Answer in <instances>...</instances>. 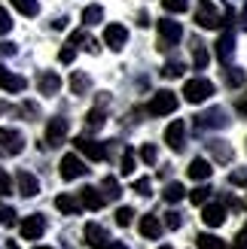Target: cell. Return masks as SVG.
I'll list each match as a JSON object with an SVG mask.
<instances>
[{
  "mask_svg": "<svg viewBox=\"0 0 247 249\" xmlns=\"http://www.w3.org/2000/svg\"><path fill=\"white\" fill-rule=\"evenodd\" d=\"M37 89H40V94H46V97H55L58 89H61V76L55 70H40L37 73Z\"/></svg>",
  "mask_w": 247,
  "mask_h": 249,
  "instance_id": "10",
  "label": "cell"
},
{
  "mask_svg": "<svg viewBox=\"0 0 247 249\" xmlns=\"http://www.w3.org/2000/svg\"><path fill=\"white\" fill-rule=\"evenodd\" d=\"M134 161H138V158H134V152H131V149H125V152H122V164H119L122 177H131V173H134Z\"/></svg>",
  "mask_w": 247,
  "mask_h": 249,
  "instance_id": "34",
  "label": "cell"
},
{
  "mask_svg": "<svg viewBox=\"0 0 247 249\" xmlns=\"http://www.w3.org/2000/svg\"><path fill=\"white\" fill-rule=\"evenodd\" d=\"M238 113H244V116H247V97H244V101H238Z\"/></svg>",
  "mask_w": 247,
  "mask_h": 249,
  "instance_id": "52",
  "label": "cell"
},
{
  "mask_svg": "<svg viewBox=\"0 0 247 249\" xmlns=\"http://www.w3.org/2000/svg\"><path fill=\"white\" fill-rule=\"evenodd\" d=\"M9 249H19V246H16V243H9Z\"/></svg>",
  "mask_w": 247,
  "mask_h": 249,
  "instance_id": "55",
  "label": "cell"
},
{
  "mask_svg": "<svg viewBox=\"0 0 247 249\" xmlns=\"http://www.w3.org/2000/svg\"><path fill=\"white\" fill-rule=\"evenodd\" d=\"M125 40H128V31L122 28V24H107V31H104V43L113 49V52H119V49L125 46Z\"/></svg>",
  "mask_w": 247,
  "mask_h": 249,
  "instance_id": "18",
  "label": "cell"
},
{
  "mask_svg": "<svg viewBox=\"0 0 247 249\" xmlns=\"http://www.w3.org/2000/svg\"><path fill=\"white\" fill-rule=\"evenodd\" d=\"M6 55H16V46H12V43H0V58H6Z\"/></svg>",
  "mask_w": 247,
  "mask_h": 249,
  "instance_id": "47",
  "label": "cell"
},
{
  "mask_svg": "<svg viewBox=\"0 0 247 249\" xmlns=\"http://www.w3.org/2000/svg\"><path fill=\"white\" fill-rule=\"evenodd\" d=\"M55 210L58 213H64V216H80L82 213V201L77 195H70V192H61L55 197Z\"/></svg>",
  "mask_w": 247,
  "mask_h": 249,
  "instance_id": "13",
  "label": "cell"
},
{
  "mask_svg": "<svg viewBox=\"0 0 247 249\" xmlns=\"http://www.w3.org/2000/svg\"><path fill=\"white\" fill-rule=\"evenodd\" d=\"M162 197H165L168 204H177V201H183V197H186V189H183L180 182H168L165 192H162Z\"/></svg>",
  "mask_w": 247,
  "mask_h": 249,
  "instance_id": "26",
  "label": "cell"
},
{
  "mask_svg": "<svg viewBox=\"0 0 247 249\" xmlns=\"http://www.w3.org/2000/svg\"><path fill=\"white\" fill-rule=\"evenodd\" d=\"M70 89H73V94H85V91H89L92 89V79L89 76H85V73H73V76H70Z\"/></svg>",
  "mask_w": 247,
  "mask_h": 249,
  "instance_id": "27",
  "label": "cell"
},
{
  "mask_svg": "<svg viewBox=\"0 0 247 249\" xmlns=\"http://www.w3.org/2000/svg\"><path fill=\"white\" fill-rule=\"evenodd\" d=\"M12 192V179H9V173L0 167V195H9Z\"/></svg>",
  "mask_w": 247,
  "mask_h": 249,
  "instance_id": "44",
  "label": "cell"
},
{
  "mask_svg": "<svg viewBox=\"0 0 247 249\" xmlns=\"http://www.w3.org/2000/svg\"><path fill=\"white\" fill-rule=\"evenodd\" d=\"M138 24H141V28H146V24H150V16H146V12H141V16H138Z\"/></svg>",
  "mask_w": 247,
  "mask_h": 249,
  "instance_id": "50",
  "label": "cell"
},
{
  "mask_svg": "<svg viewBox=\"0 0 247 249\" xmlns=\"http://www.w3.org/2000/svg\"><path fill=\"white\" fill-rule=\"evenodd\" d=\"M207 49H205V43L202 40H192V64H195V70H205L207 67Z\"/></svg>",
  "mask_w": 247,
  "mask_h": 249,
  "instance_id": "24",
  "label": "cell"
},
{
  "mask_svg": "<svg viewBox=\"0 0 247 249\" xmlns=\"http://www.w3.org/2000/svg\"><path fill=\"white\" fill-rule=\"evenodd\" d=\"M107 249H128L125 243H119V240H113V243H107Z\"/></svg>",
  "mask_w": 247,
  "mask_h": 249,
  "instance_id": "51",
  "label": "cell"
},
{
  "mask_svg": "<svg viewBox=\"0 0 247 249\" xmlns=\"http://www.w3.org/2000/svg\"><path fill=\"white\" fill-rule=\"evenodd\" d=\"M183 225V216L177 213V210H171V213H165V228H171V231H177Z\"/></svg>",
  "mask_w": 247,
  "mask_h": 249,
  "instance_id": "41",
  "label": "cell"
},
{
  "mask_svg": "<svg viewBox=\"0 0 247 249\" xmlns=\"http://www.w3.org/2000/svg\"><path fill=\"white\" fill-rule=\"evenodd\" d=\"M186 173H189L192 179H199V182H207V179L214 177V167H211V161H207V158H192V164L186 167Z\"/></svg>",
  "mask_w": 247,
  "mask_h": 249,
  "instance_id": "21",
  "label": "cell"
},
{
  "mask_svg": "<svg viewBox=\"0 0 247 249\" xmlns=\"http://www.w3.org/2000/svg\"><path fill=\"white\" fill-rule=\"evenodd\" d=\"M165 143L174 149V152H180L183 143H186V124H183V119H174L168 124V131H165Z\"/></svg>",
  "mask_w": 247,
  "mask_h": 249,
  "instance_id": "12",
  "label": "cell"
},
{
  "mask_svg": "<svg viewBox=\"0 0 247 249\" xmlns=\"http://www.w3.org/2000/svg\"><path fill=\"white\" fill-rule=\"evenodd\" d=\"M232 249H247V228L238 234V237L235 240H232Z\"/></svg>",
  "mask_w": 247,
  "mask_h": 249,
  "instance_id": "46",
  "label": "cell"
},
{
  "mask_svg": "<svg viewBox=\"0 0 247 249\" xmlns=\"http://www.w3.org/2000/svg\"><path fill=\"white\" fill-rule=\"evenodd\" d=\"M141 234L146 240H159L162 237V222H159V216L156 213H146V216H141Z\"/></svg>",
  "mask_w": 247,
  "mask_h": 249,
  "instance_id": "19",
  "label": "cell"
},
{
  "mask_svg": "<svg viewBox=\"0 0 247 249\" xmlns=\"http://www.w3.org/2000/svg\"><path fill=\"white\" fill-rule=\"evenodd\" d=\"M80 201H82V207H85V210H101L107 197H104V192H101V189H95V185H85V189L80 192Z\"/></svg>",
  "mask_w": 247,
  "mask_h": 249,
  "instance_id": "22",
  "label": "cell"
},
{
  "mask_svg": "<svg viewBox=\"0 0 247 249\" xmlns=\"http://www.w3.org/2000/svg\"><path fill=\"white\" fill-rule=\"evenodd\" d=\"M16 210H12V207H6V204H0V225H6V228H12V225H16Z\"/></svg>",
  "mask_w": 247,
  "mask_h": 249,
  "instance_id": "38",
  "label": "cell"
},
{
  "mask_svg": "<svg viewBox=\"0 0 247 249\" xmlns=\"http://www.w3.org/2000/svg\"><path fill=\"white\" fill-rule=\"evenodd\" d=\"M101 192H104V197H107V201H116V197L122 195V189H119L116 177H104V182H101Z\"/></svg>",
  "mask_w": 247,
  "mask_h": 249,
  "instance_id": "29",
  "label": "cell"
},
{
  "mask_svg": "<svg viewBox=\"0 0 247 249\" xmlns=\"http://www.w3.org/2000/svg\"><path fill=\"white\" fill-rule=\"evenodd\" d=\"M73 146H77V152L82 155V158H89V161H104L107 158V143H101V140H92V137H77L73 140Z\"/></svg>",
  "mask_w": 247,
  "mask_h": 249,
  "instance_id": "3",
  "label": "cell"
},
{
  "mask_svg": "<svg viewBox=\"0 0 247 249\" xmlns=\"http://www.w3.org/2000/svg\"><path fill=\"white\" fill-rule=\"evenodd\" d=\"M211 94H214V82H211V79H205V76L186 79V85H183V97H186L189 104H205Z\"/></svg>",
  "mask_w": 247,
  "mask_h": 249,
  "instance_id": "2",
  "label": "cell"
},
{
  "mask_svg": "<svg viewBox=\"0 0 247 249\" xmlns=\"http://www.w3.org/2000/svg\"><path fill=\"white\" fill-rule=\"evenodd\" d=\"M207 197H211V189H207V185H199V189H192V192H189V201H192L195 207H205V204H207Z\"/></svg>",
  "mask_w": 247,
  "mask_h": 249,
  "instance_id": "35",
  "label": "cell"
},
{
  "mask_svg": "<svg viewBox=\"0 0 247 249\" xmlns=\"http://www.w3.org/2000/svg\"><path fill=\"white\" fill-rule=\"evenodd\" d=\"M141 158H144V164H156V161H159V149L153 143H144L141 146Z\"/></svg>",
  "mask_w": 247,
  "mask_h": 249,
  "instance_id": "37",
  "label": "cell"
},
{
  "mask_svg": "<svg viewBox=\"0 0 247 249\" xmlns=\"http://www.w3.org/2000/svg\"><path fill=\"white\" fill-rule=\"evenodd\" d=\"M183 70H186V67H183L180 61H168V64L162 67V76H165V79H180Z\"/></svg>",
  "mask_w": 247,
  "mask_h": 249,
  "instance_id": "33",
  "label": "cell"
},
{
  "mask_svg": "<svg viewBox=\"0 0 247 249\" xmlns=\"http://www.w3.org/2000/svg\"><path fill=\"white\" fill-rule=\"evenodd\" d=\"M229 119H226V109L223 107H214V109H205V113L195 116V128L199 131H211V128H226Z\"/></svg>",
  "mask_w": 247,
  "mask_h": 249,
  "instance_id": "6",
  "label": "cell"
},
{
  "mask_svg": "<svg viewBox=\"0 0 247 249\" xmlns=\"http://www.w3.org/2000/svg\"><path fill=\"white\" fill-rule=\"evenodd\" d=\"M134 192H138L141 197H150V195H153V192H150V179H146V177L134 179Z\"/></svg>",
  "mask_w": 247,
  "mask_h": 249,
  "instance_id": "42",
  "label": "cell"
},
{
  "mask_svg": "<svg viewBox=\"0 0 247 249\" xmlns=\"http://www.w3.org/2000/svg\"><path fill=\"white\" fill-rule=\"evenodd\" d=\"M82 46H85V52H89V55H98V52H101V46H98V40H92V36H85V40H82Z\"/></svg>",
  "mask_w": 247,
  "mask_h": 249,
  "instance_id": "45",
  "label": "cell"
},
{
  "mask_svg": "<svg viewBox=\"0 0 247 249\" xmlns=\"http://www.w3.org/2000/svg\"><path fill=\"white\" fill-rule=\"evenodd\" d=\"M207 149L217 155V161H232V146H226L223 140H214V143H207Z\"/></svg>",
  "mask_w": 247,
  "mask_h": 249,
  "instance_id": "30",
  "label": "cell"
},
{
  "mask_svg": "<svg viewBox=\"0 0 247 249\" xmlns=\"http://www.w3.org/2000/svg\"><path fill=\"white\" fill-rule=\"evenodd\" d=\"M146 109H150V116H171V113L177 109V94H174V91H168V89L156 91Z\"/></svg>",
  "mask_w": 247,
  "mask_h": 249,
  "instance_id": "5",
  "label": "cell"
},
{
  "mask_svg": "<svg viewBox=\"0 0 247 249\" xmlns=\"http://www.w3.org/2000/svg\"><path fill=\"white\" fill-rule=\"evenodd\" d=\"M52 28H55V31H64V28H67V18H55Z\"/></svg>",
  "mask_w": 247,
  "mask_h": 249,
  "instance_id": "49",
  "label": "cell"
},
{
  "mask_svg": "<svg viewBox=\"0 0 247 249\" xmlns=\"http://www.w3.org/2000/svg\"><path fill=\"white\" fill-rule=\"evenodd\" d=\"M34 249H52V246H34Z\"/></svg>",
  "mask_w": 247,
  "mask_h": 249,
  "instance_id": "54",
  "label": "cell"
},
{
  "mask_svg": "<svg viewBox=\"0 0 247 249\" xmlns=\"http://www.w3.org/2000/svg\"><path fill=\"white\" fill-rule=\"evenodd\" d=\"M0 89H3V91H12V94H19V91L28 89V82H24L19 73H9L6 67H0Z\"/></svg>",
  "mask_w": 247,
  "mask_h": 249,
  "instance_id": "20",
  "label": "cell"
},
{
  "mask_svg": "<svg viewBox=\"0 0 247 249\" xmlns=\"http://www.w3.org/2000/svg\"><path fill=\"white\" fill-rule=\"evenodd\" d=\"M238 24H241V31H247V0H244V6H241V16H238Z\"/></svg>",
  "mask_w": 247,
  "mask_h": 249,
  "instance_id": "48",
  "label": "cell"
},
{
  "mask_svg": "<svg viewBox=\"0 0 247 249\" xmlns=\"http://www.w3.org/2000/svg\"><path fill=\"white\" fill-rule=\"evenodd\" d=\"M159 249H174V246H159Z\"/></svg>",
  "mask_w": 247,
  "mask_h": 249,
  "instance_id": "56",
  "label": "cell"
},
{
  "mask_svg": "<svg viewBox=\"0 0 247 249\" xmlns=\"http://www.w3.org/2000/svg\"><path fill=\"white\" fill-rule=\"evenodd\" d=\"M202 222L207 228H220L226 222V207L223 204H205L202 207Z\"/></svg>",
  "mask_w": 247,
  "mask_h": 249,
  "instance_id": "15",
  "label": "cell"
},
{
  "mask_svg": "<svg viewBox=\"0 0 247 249\" xmlns=\"http://www.w3.org/2000/svg\"><path fill=\"white\" fill-rule=\"evenodd\" d=\"M12 31V18H9V12L0 6V34H9Z\"/></svg>",
  "mask_w": 247,
  "mask_h": 249,
  "instance_id": "43",
  "label": "cell"
},
{
  "mask_svg": "<svg viewBox=\"0 0 247 249\" xmlns=\"http://www.w3.org/2000/svg\"><path fill=\"white\" fill-rule=\"evenodd\" d=\"M85 243H89L92 249H107L110 237H107V231L98 225V222H89V225H85Z\"/></svg>",
  "mask_w": 247,
  "mask_h": 249,
  "instance_id": "17",
  "label": "cell"
},
{
  "mask_svg": "<svg viewBox=\"0 0 247 249\" xmlns=\"http://www.w3.org/2000/svg\"><path fill=\"white\" fill-rule=\"evenodd\" d=\"M3 113H6V104H3V101H0V116H3Z\"/></svg>",
  "mask_w": 247,
  "mask_h": 249,
  "instance_id": "53",
  "label": "cell"
},
{
  "mask_svg": "<svg viewBox=\"0 0 247 249\" xmlns=\"http://www.w3.org/2000/svg\"><path fill=\"white\" fill-rule=\"evenodd\" d=\"M156 28H159V49H171V46L180 43V36H183L180 21H174V18H162Z\"/></svg>",
  "mask_w": 247,
  "mask_h": 249,
  "instance_id": "4",
  "label": "cell"
},
{
  "mask_svg": "<svg viewBox=\"0 0 247 249\" xmlns=\"http://www.w3.org/2000/svg\"><path fill=\"white\" fill-rule=\"evenodd\" d=\"M162 6H165V12H186L189 9V0H162Z\"/></svg>",
  "mask_w": 247,
  "mask_h": 249,
  "instance_id": "39",
  "label": "cell"
},
{
  "mask_svg": "<svg viewBox=\"0 0 247 249\" xmlns=\"http://www.w3.org/2000/svg\"><path fill=\"white\" fill-rule=\"evenodd\" d=\"M0 149L9 152V155H21L24 152V137H21V131H16V128H0Z\"/></svg>",
  "mask_w": 247,
  "mask_h": 249,
  "instance_id": "7",
  "label": "cell"
},
{
  "mask_svg": "<svg viewBox=\"0 0 247 249\" xmlns=\"http://www.w3.org/2000/svg\"><path fill=\"white\" fill-rule=\"evenodd\" d=\"M195 246L199 249H226V240L217 237V234H199V237H195Z\"/></svg>",
  "mask_w": 247,
  "mask_h": 249,
  "instance_id": "25",
  "label": "cell"
},
{
  "mask_svg": "<svg viewBox=\"0 0 247 249\" xmlns=\"http://www.w3.org/2000/svg\"><path fill=\"white\" fill-rule=\"evenodd\" d=\"M85 173H89V167L82 164V158H80V155H64V158H61V177H64L67 182L85 177Z\"/></svg>",
  "mask_w": 247,
  "mask_h": 249,
  "instance_id": "9",
  "label": "cell"
},
{
  "mask_svg": "<svg viewBox=\"0 0 247 249\" xmlns=\"http://www.w3.org/2000/svg\"><path fill=\"white\" fill-rule=\"evenodd\" d=\"M232 55H235V34H232V31H223V34H220V40H217V58H220V64L229 67Z\"/></svg>",
  "mask_w": 247,
  "mask_h": 249,
  "instance_id": "14",
  "label": "cell"
},
{
  "mask_svg": "<svg viewBox=\"0 0 247 249\" xmlns=\"http://www.w3.org/2000/svg\"><path fill=\"white\" fill-rule=\"evenodd\" d=\"M73 58H77V46L67 40V43H64V49H61V55H58V61H61V64H70Z\"/></svg>",
  "mask_w": 247,
  "mask_h": 249,
  "instance_id": "40",
  "label": "cell"
},
{
  "mask_svg": "<svg viewBox=\"0 0 247 249\" xmlns=\"http://www.w3.org/2000/svg\"><path fill=\"white\" fill-rule=\"evenodd\" d=\"M104 104H107V97H101V101H98V107L85 113V128H89V131H98V128L104 124Z\"/></svg>",
  "mask_w": 247,
  "mask_h": 249,
  "instance_id": "23",
  "label": "cell"
},
{
  "mask_svg": "<svg viewBox=\"0 0 247 249\" xmlns=\"http://www.w3.org/2000/svg\"><path fill=\"white\" fill-rule=\"evenodd\" d=\"M64 140H67V119H61V116L49 119V124H46V146H61Z\"/></svg>",
  "mask_w": 247,
  "mask_h": 249,
  "instance_id": "8",
  "label": "cell"
},
{
  "mask_svg": "<svg viewBox=\"0 0 247 249\" xmlns=\"http://www.w3.org/2000/svg\"><path fill=\"white\" fill-rule=\"evenodd\" d=\"M12 6H16L21 16H37V12H40V3H37V0H9Z\"/></svg>",
  "mask_w": 247,
  "mask_h": 249,
  "instance_id": "31",
  "label": "cell"
},
{
  "mask_svg": "<svg viewBox=\"0 0 247 249\" xmlns=\"http://www.w3.org/2000/svg\"><path fill=\"white\" fill-rule=\"evenodd\" d=\"M235 21V12L226 9V12H220L211 0H202L199 6H195V24L205 31H214V28H226V24Z\"/></svg>",
  "mask_w": 247,
  "mask_h": 249,
  "instance_id": "1",
  "label": "cell"
},
{
  "mask_svg": "<svg viewBox=\"0 0 247 249\" xmlns=\"http://www.w3.org/2000/svg\"><path fill=\"white\" fill-rule=\"evenodd\" d=\"M226 85H229V89H241V85H244V70L241 67H229L226 70Z\"/></svg>",
  "mask_w": 247,
  "mask_h": 249,
  "instance_id": "32",
  "label": "cell"
},
{
  "mask_svg": "<svg viewBox=\"0 0 247 249\" xmlns=\"http://www.w3.org/2000/svg\"><path fill=\"white\" fill-rule=\"evenodd\" d=\"M131 219H134V210H131V207H119V210H116V225H119V228H128Z\"/></svg>",
  "mask_w": 247,
  "mask_h": 249,
  "instance_id": "36",
  "label": "cell"
},
{
  "mask_svg": "<svg viewBox=\"0 0 247 249\" xmlns=\"http://www.w3.org/2000/svg\"><path fill=\"white\" fill-rule=\"evenodd\" d=\"M101 18H104V9L98 6V3H92V6H85V9H82V24H85V28H92V24H98Z\"/></svg>",
  "mask_w": 247,
  "mask_h": 249,
  "instance_id": "28",
  "label": "cell"
},
{
  "mask_svg": "<svg viewBox=\"0 0 247 249\" xmlns=\"http://www.w3.org/2000/svg\"><path fill=\"white\" fill-rule=\"evenodd\" d=\"M16 185H19V195H21V197H34V195H40V182H37V177H34L31 170H19Z\"/></svg>",
  "mask_w": 247,
  "mask_h": 249,
  "instance_id": "16",
  "label": "cell"
},
{
  "mask_svg": "<svg viewBox=\"0 0 247 249\" xmlns=\"http://www.w3.org/2000/svg\"><path fill=\"white\" fill-rule=\"evenodd\" d=\"M43 234H46V219L40 213H34V216H28L21 222V237L24 240H40Z\"/></svg>",
  "mask_w": 247,
  "mask_h": 249,
  "instance_id": "11",
  "label": "cell"
}]
</instances>
